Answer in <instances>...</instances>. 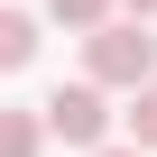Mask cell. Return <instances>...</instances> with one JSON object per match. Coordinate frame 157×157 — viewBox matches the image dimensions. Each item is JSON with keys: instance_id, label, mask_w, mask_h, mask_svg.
Here are the masks:
<instances>
[{"instance_id": "5b68a950", "label": "cell", "mask_w": 157, "mask_h": 157, "mask_svg": "<svg viewBox=\"0 0 157 157\" xmlns=\"http://www.w3.org/2000/svg\"><path fill=\"white\" fill-rule=\"evenodd\" d=\"M46 19H65V28H111V0H46Z\"/></svg>"}, {"instance_id": "7a4b0ae2", "label": "cell", "mask_w": 157, "mask_h": 157, "mask_svg": "<svg viewBox=\"0 0 157 157\" xmlns=\"http://www.w3.org/2000/svg\"><path fill=\"white\" fill-rule=\"evenodd\" d=\"M37 111H46V139H65V148H83V157L111 148V102H102V83H56Z\"/></svg>"}, {"instance_id": "3957f363", "label": "cell", "mask_w": 157, "mask_h": 157, "mask_svg": "<svg viewBox=\"0 0 157 157\" xmlns=\"http://www.w3.org/2000/svg\"><path fill=\"white\" fill-rule=\"evenodd\" d=\"M19 65H37V19L0 10V74H19Z\"/></svg>"}, {"instance_id": "277c9868", "label": "cell", "mask_w": 157, "mask_h": 157, "mask_svg": "<svg viewBox=\"0 0 157 157\" xmlns=\"http://www.w3.org/2000/svg\"><path fill=\"white\" fill-rule=\"evenodd\" d=\"M46 148V111H0V157H37Z\"/></svg>"}, {"instance_id": "6da1fadb", "label": "cell", "mask_w": 157, "mask_h": 157, "mask_svg": "<svg viewBox=\"0 0 157 157\" xmlns=\"http://www.w3.org/2000/svg\"><path fill=\"white\" fill-rule=\"evenodd\" d=\"M83 83H102V93H148L157 83V37H148V19H111V28L83 37Z\"/></svg>"}, {"instance_id": "ba28073f", "label": "cell", "mask_w": 157, "mask_h": 157, "mask_svg": "<svg viewBox=\"0 0 157 157\" xmlns=\"http://www.w3.org/2000/svg\"><path fill=\"white\" fill-rule=\"evenodd\" d=\"M102 157H148V148H102Z\"/></svg>"}, {"instance_id": "52a82bcc", "label": "cell", "mask_w": 157, "mask_h": 157, "mask_svg": "<svg viewBox=\"0 0 157 157\" xmlns=\"http://www.w3.org/2000/svg\"><path fill=\"white\" fill-rule=\"evenodd\" d=\"M120 10H129V19H157V0H120Z\"/></svg>"}, {"instance_id": "8992f818", "label": "cell", "mask_w": 157, "mask_h": 157, "mask_svg": "<svg viewBox=\"0 0 157 157\" xmlns=\"http://www.w3.org/2000/svg\"><path fill=\"white\" fill-rule=\"evenodd\" d=\"M129 148H157V83L129 93Z\"/></svg>"}]
</instances>
